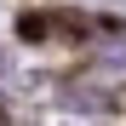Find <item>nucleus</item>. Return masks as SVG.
I'll list each match as a JSON object with an SVG mask.
<instances>
[{"mask_svg": "<svg viewBox=\"0 0 126 126\" xmlns=\"http://www.w3.org/2000/svg\"><path fill=\"white\" fill-rule=\"evenodd\" d=\"M63 103H69V109H109V97H103V92H80V86L63 92Z\"/></svg>", "mask_w": 126, "mask_h": 126, "instance_id": "obj_1", "label": "nucleus"}, {"mask_svg": "<svg viewBox=\"0 0 126 126\" xmlns=\"http://www.w3.org/2000/svg\"><path fill=\"white\" fill-rule=\"evenodd\" d=\"M17 29H23V40H46L52 34V17H23Z\"/></svg>", "mask_w": 126, "mask_h": 126, "instance_id": "obj_2", "label": "nucleus"}]
</instances>
